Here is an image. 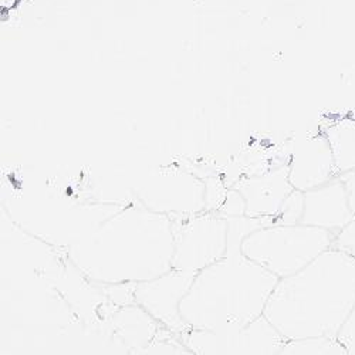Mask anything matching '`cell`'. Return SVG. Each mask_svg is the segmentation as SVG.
<instances>
[{"instance_id":"cell-3","label":"cell","mask_w":355,"mask_h":355,"mask_svg":"<svg viewBox=\"0 0 355 355\" xmlns=\"http://www.w3.org/2000/svg\"><path fill=\"white\" fill-rule=\"evenodd\" d=\"M355 304V259L331 248L280 279L264 315L286 340L337 337Z\"/></svg>"},{"instance_id":"cell-19","label":"cell","mask_w":355,"mask_h":355,"mask_svg":"<svg viewBox=\"0 0 355 355\" xmlns=\"http://www.w3.org/2000/svg\"><path fill=\"white\" fill-rule=\"evenodd\" d=\"M337 337L345 347L348 355H355V304Z\"/></svg>"},{"instance_id":"cell-18","label":"cell","mask_w":355,"mask_h":355,"mask_svg":"<svg viewBox=\"0 0 355 355\" xmlns=\"http://www.w3.org/2000/svg\"><path fill=\"white\" fill-rule=\"evenodd\" d=\"M333 248H337L355 259V219L336 234Z\"/></svg>"},{"instance_id":"cell-4","label":"cell","mask_w":355,"mask_h":355,"mask_svg":"<svg viewBox=\"0 0 355 355\" xmlns=\"http://www.w3.org/2000/svg\"><path fill=\"white\" fill-rule=\"evenodd\" d=\"M124 205L80 200L46 187H26L2 198V212L36 241L70 249Z\"/></svg>"},{"instance_id":"cell-2","label":"cell","mask_w":355,"mask_h":355,"mask_svg":"<svg viewBox=\"0 0 355 355\" xmlns=\"http://www.w3.org/2000/svg\"><path fill=\"white\" fill-rule=\"evenodd\" d=\"M229 249L225 257L198 272L181 302V314L191 329L226 330L245 327L260 315L279 282L270 272L246 257L242 241L260 219L229 216Z\"/></svg>"},{"instance_id":"cell-13","label":"cell","mask_w":355,"mask_h":355,"mask_svg":"<svg viewBox=\"0 0 355 355\" xmlns=\"http://www.w3.org/2000/svg\"><path fill=\"white\" fill-rule=\"evenodd\" d=\"M111 329L115 337L120 338L127 347H134L131 351L134 354H142V351L155 340L162 338L159 334L171 333L150 313H146L135 303L123 306L111 317Z\"/></svg>"},{"instance_id":"cell-7","label":"cell","mask_w":355,"mask_h":355,"mask_svg":"<svg viewBox=\"0 0 355 355\" xmlns=\"http://www.w3.org/2000/svg\"><path fill=\"white\" fill-rule=\"evenodd\" d=\"M131 189L135 202L169 218L206 211L205 180L182 168L154 169L142 176Z\"/></svg>"},{"instance_id":"cell-14","label":"cell","mask_w":355,"mask_h":355,"mask_svg":"<svg viewBox=\"0 0 355 355\" xmlns=\"http://www.w3.org/2000/svg\"><path fill=\"white\" fill-rule=\"evenodd\" d=\"M322 134L331 146L338 176L355 171V118H334Z\"/></svg>"},{"instance_id":"cell-9","label":"cell","mask_w":355,"mask_h":355,"mask_svg":"<svg viewBox=\"0 0 355 355\" xmlns=\"http://www.w3.org/2000/svg\"><path fill=\"white\" fill-rule=\"evenodd\" d=\"M195 276L196 273L171 269L157 279L138 283L134 288V303L181 338L191 329L181 314V302L189 291Z\"/></svg>"},{"instance_id":"cell-6","label":"cell","mask_w":355,"mask_h":355,"mask_svg":"<svg viewBox=\"0 0 355 355\" xmlns=\"http://www.w3.org/2000/svg\"><path fill=\"white\" fill-rule=\"evenodd\" d=\"M172 269L198 273L226 256L229 249L227 216L205 211L175 216Z\"/></svg>"},{"instance_id":"cell-10","label":"cell","mask_w":355,"mask_h":355,"mask_svg":"<svg viewBox=\"0 0 355 355\" xmlns=\"http://www.w3.org/2000/svg\"><path fill=\"white\" fill-rule=\"evenodd\" d=\"M287 165L291 185L302 192L318 188L338 176L331 146L322 131L293 141Z\"/></svg>"},{"instance_id":"cell-17","label":"cell","mask_w":355,"mask_h":355,"mask_svg":"<svg viewBox=\"0 0 355 355\" xmlns=\"http://www.w3.org/2000/svg\"><path fill=\"white\" fill-rule=\"evenodd\" d=\"M303 205H304V192L294 189V192L288 196L282 211L276 216L273 225L300 223V218L303 214Z\"/></svg>"},{"instance_id":"cell-5","label":"cell","mask_w":355,"mask_h":355,"mask_svg":"<svg viewBox=\"0 0 355 355\" xmlns=\"http://www.w3.org/2000/svg\"><path fill=\"white\" fill-rule=\"evenodd\" d=\"M334 239L336 233L304 223L266 225L246 236L242 252L280 280L331 249Z\"/></svg>"},{"instance_id":"cell-12","label":"cell","mask_w":355,"mask_h":355,"mask_svg":"<svg viewBox=\"0 0 355 355\" xmlns=\"http://www.w3.org/2000/svg\"><path fill=\"white\" fill-rule=\"evenodd\" d=\"M355 219L347 188L340 176L318 188L304 192L300 223L338 233Z\"/></svg>"},{"instance_id":"cell-1","label":"cell","mask_w":355,"mask_h":355,"mask_svg":"<svg viewBox=\"0 0 355 355\" xmlns=\"http://www.w3.org/2000/svg\"><path fill=\"white\" fill-rule=\"evenodd\" d=\"M172 219L125 203L83 241L67 249V261L90 283L138 284L172 269Z\"/></svg>"},{"instance_id":"cell-8","label":"cell","mask_w":355,"mask_h":355,"mask_svg":"<svg viewBox=\"0 0 355 355\" xmlns=\"http://www.w3.org/2000/svg\"><path fill=\"white\" fill-rule=\"evenodd\" d=\"M181 341L196 355H280L287 340L263 314L245 327L188 329Z\"/></svg>"},{"instance_id":"cell-15","label":"cell","mask_w":355,"mask_h":355,"mask_svg":"<svg viewBox=\"0 0 355 355\" xmlns=\"http://www.w3.org/2000/svg\"><path fill=\"white\" fill-rule=\"evenodd\" d=\"M206 182V211L223 216H245V200L233 187L226 188L218 180Z\"/></svg>"},{"instance_id":"cell-16","label":"cell","mask_w":355,"mask_h":355,"mask_svg":"<svg viewBox=\"0 0 355 355\" xmlns=\"http://www.w3.org/2000/svg\"><path fill=\"white\" fill-rule=\"evenodd\" d=\"M280 355H348L338 337L317 336L287 340Z\"/></svg>"},{"instance_id":"cell-11","label":"cell","mask_w":355,"mask_h":355,"mask_svg":"<svg viewBox=\"0 0 355 355\" xmlns=\"http://www.w3.org/2000/svg\"><path fill=\"white\" fill-rule=\"evenodd\" d=\"M245 200V216L273 225L294 187L288 178V165L282 164L261 173L248 175L233 185Z\"/></svg>"},{"instance_id":"cell-20","label":"cell","mask_w":355,"mask_h":355,"mask_svg":"<svg viewBox=\"0 0 355 355\" xmlns=\"http://www.w3.org/2000/svg\"><path fill=\"white\" fill-rule=\"evenodd\" d=\"M345 188H347V193H348V202L351 206V211L355 215V171L344 173L340 176Z\"/></svg>"}]
</instances>
